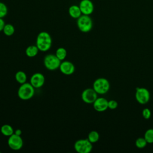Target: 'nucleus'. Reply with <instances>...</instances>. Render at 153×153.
Wrapping results in <instances>:
<instances>
[{"instance_id": "f257e3e1", "label": "nucleus", "mask_w": 153, "mask_h": 153, "mask_svg": "<svg viewBox=\"0 0 153 153\" xmlns=\"http://www.w3.org/2000/svg\"><path fill=\"white\" fill-rule=\"evenodd\" d=\"M52 39L50 35L45 32L42 31L38 33L36 39V45L41 51H47L51 47Z\"/></svg>"}, {"instance_id": "f03ea898", "label": "nucleus", "mask_w": 153, "mask_h": 153, "mask_svg": "<svg viewBox=\"0 0 153 153\" xmlns=\"http://www.w3.org/2000/svg\"><path fill=\"white\" fill-rule=\"evenodd\" d=\"M35 93V88L30 83L25 82L20 86L17 91L19 97L23 100H27L31 99Z\"/></svg>"}, {"instance_id": "7ed1b4c3", "label": "nucleus", "mask_w": 153, "mask_h": 153, "mask_svg": "<svg viewBox=\"0 0 153 153\" xmlns=\"http://www.w3.org/2000/svg\"><path fill=\"white\" fill-rule=\"evenodd\" d=\"M77 27L79 30L84 33L90 32L93 27V21L88 15L82 14L76 21Z\"/></svg>"}, {"instance_id": "20e7f679", "label": "nucleus", "mask_w": 153, "mask_h": 153, "mask_svg": "<svg viewBox=\"0 0 153 153\" xmlns=\"http://www.w3.org/2000/svg\"><path fill=\"white\" fill-rule=\"evenodd\" d=\"M93 88L97 94H103L109 91L110 84L107 79L105 78H99L94 81Z\"/></svg>"}, {"instance_id": "39448f33", "label": "nucleus", "mask_w": 153, "mask_h": 153, "mask_svg": "<svg viewBox=\"0 0 153 153\" xmlns=\"http://www.w3.org/2000/svg\"><path fill=\"white\" fill-rule=\"evenodd\" d=\"M61 63L60 60L55 54H47L44 57V65L45 67L50 71H54L58 68Z\"/></svg>"}, {"instance_id": "423d86ee", "label": "nucleus", "mask_w": 153, "mask_h": 153, "mask_svg": "<svg viewBox=\"0 0 153 153\" xmlns=\"http://www.w3.org/2000/svg\"><path fill=\"white\" fill-rule=\"evenodd\" d=\"M74 148L78 153H89L92 150L93 145L88 139H81L75 142Z\"/></svg>"}, {"instance_id": "0eeeda50", "label": "nucleus", "mask_w": 153, "mask_h": 153, "mask_svg": "<svg viewBox=\"0 0 153 153\" xmlns=\"http://www.w3.org/2000/svg\"><path fill=\"white\" fill-rule=\"evenodd\" d=\"M135 98L140 104H146L150 99V93L148 89L143 87H137L135 93Z\"/></svg>"}, {"instance_id": "6e6552de", "label": "nucleus", "mask_w": 153, "mask_h": 153, "mask_svg": "<svg viewBox=\"0 0 153 153\" xmlns=\"http://www.w3.org/2000/svg\"><path fill=\"white\" fill-rule=\"evenodd\" d=\"M7 142L9 147L14 151L20 150L23 145V141L21 136L15 133L9 136Z\"/></svg>"}, {"instance_id": "1a4fd4ad", "label": "nucleus", "mask_w": 153, "mask_h": 153, "mask_svg": "<svg viewBox=\"0 0 153 153\" xmlns=\"http://www.w3.org/2000/svg\"><path fill=\"white\" fill-rule=\"evenodd\" d=\"M97 98V93L93 88H86L81 93V99L86 103H93Z\"/></svg>"}, {"instance_id": "9d476101", "label": "nucleus", "mask_w": 153, "mask_h": 153, "mask_svg": "<svg viewBox=\"0 0 153 153\" xmlns=\"http://www.w3.org/2000/svg\"><path fill=\"white\" fill-rule=\"evenodd\" d=\"M82 14H91L94 11V5L91 0H81L79 5Z\"/></svg>"}, {"instance_id": "9b49d317", "label": "nucleus", "mask_w": 153, "mask_h": 153, "mask_svg": "<svg viewBox=\"0 0 153 153\" xmlns=\"http://www.w3.org/2000/svg\"><path fill=\"white\" fill-rule=\"evenodd\" d=\"M30 83L35 88H41L45 83V77L41 73H35L30 78Z\"/></svg>"}, {"instance_id": "f8f14e48", "label": "nucleus", "mask_w": 153, "mask_h": 153, "mask_svg": "<svg viewBox=\"0 0 153 153\" xmlns=\"http://www.w3.org/2000/svg\"><path fill=\"white\" fill-rule=\"evenodd\" d=\"M59 69L62 74L66 75H69L75 72V68L74 65L71 62L66 60L61 62Z\"/></svg>"}, {"instance_id": "ddd939ff", "label": "nucleus", "mask_w": 153, "mask_h": 153, "mask_svg": "<svg viewBox=\"0 0 153 153\" xmlns=\"http://www.w3.org/2000/svg\"><path fill=\"white\" fill-rule=\"evenodd\" d=\"M93 104L94 109L97 112H103L108 108V101L104 97H97Z\"/></svg>"}, {"instance_id": "4468645a", "label": "nucleus", "mask_w": 153, "mask_h": 153, "mask_svg": "<svg viewBox=\"0 0 153 153\" xmlns=\"http://www.w3.org/2000/svg\"><path fill=\"white\" fill-rule=\"evenodd\" d=\"M69 14L73 19H78L81 15L82 13L79 8V7L76 5H72L69 8Z\"/></svg>"}, {"instance_id": "2eb2a0df", "label": "nucleus", "mask_w": 153, "mask_h": 153, "mask_svg": "<svg viewBox=\"0 0 153 153\" xmlns=\"http://www.w3.org/2000/svg\"><path fill=\"white\" fill-rule=\"evenodd\" d=\"M39 49L37 47V46L32 45H29L28 46L25 51V53L26 54V56L29 57H33L35 56H36L39 51Z\"/></svg>"}, {"instance_id": "dca6fc26", "label": "nucleus", "mask_w": 153, "mask_h": 153, "mask_svg": "<svg viewBox=\"0 0 153 153\" xmlns=\"http://www.w3.org/2000/svg\"><path fill=\"white\" fill-rule=\"evenodd\" d=\"M1 133L5 136H10L13 134L14 133V131L12 126L9 124H4L1 127Z\"/></svg>"}, {"instance_id": "f3484780", "label": "nucleus", "mask_w": 153, "mask_h": 153, "mask_svg": "<svg viewBox=\"0 0 153 153\" xmlns=\"http://www.w3.org/2000/svg\"><path fill=\"white\" fill-rule=\"evenodd\" d=\"M15 79L17 81V82H18L20 84H22L26 82L27 75L25 72L19 71L16 73Z\"/></svg>"}, {"instance_id": "a211bd4d", "label": "nucleus", "mask_w": 153, "mask_h": 153, "mask_svg": "<svg viewBox=\"0 0 153 153\" xmlns=\"http://www.w3.org/2000/svg\"><path fill=\"white\" fill-rule=\"evenodd\" d=\"M55 55L60 60L62 61L66 58L67 56L66 50L63 47H59L56 50Z\"/></svg>"}, {"instance_id": "6ab92c4d", "label": "nucleus", "mask_w": 153, "mask_h": 153, "mask_svg": "<svg viewBox=\"0 0 153 153\" xmlns=\"http://www.w3.org/2000/svg\"><path fill=\"white\" fill-rule=\"evenodd\" d=\"M2 31L6 36H10L14 34L15 29H14V27L13 26V25H12L11 24L8 23V24L5 25Z\"/></svg>"}, {"instance_id": "aec40b11", "label": "nucleus", "mask_w": 153, "mask_h": 153, "mask_svg": "<svg viewBox=\"0 0 153 153\" xmlns=\"http://www.w3.org/2000/svg\"><path fill=\"white\" fill-rule=\"evenodd\" d=\"M87 139L91 143H96L99 139V134L97 131L93 130L88 133Z\"/></svg>"}, {"instance_id": "412c9836", "label": "nucleus", "mask_w": 153, "mask_h": 153, "mask_svg": "<svg viewBox=\"0 0 153 153\" xmlns=\"http://www.w3.org/2000/svg\"><path fill=\"white\" fill-rule=\"evenodd\" d=\"M144 138L146 139L148 143H153V128H149L145 131Z\"/></svg>"}, {"instance_id": "4be33fe9", "label": "nucleus", "mask_w": 153, "mask_h": 153, "mask_svg": "<svg viewBox=\"0 0 153 153\" xmlns=\"http://www.w3.org/2000/svg\"><path fill=\"white\" fill-rule=\"evenodd\" d=\"M147 143L148 142L144 137H138L135 142V145L136 147L139 149L144 148L146 146Z\"/></svg>"}, {"instance_id": "5701e85b", "label": "nucleus", "mask_w": 153, "mask_h": 153, "mask_svg": "<svg viewBox=\"0 0 153 153\" xmlns=\"http://www.w3.org/2000/svg\"><path fill=\"white\" fill-rule=\"evenodd\" d=\"M8 13V8L7 5L2 2H0V18H4Z\"/></svg>"}, {"instance_id": "b1692460", "label": "nucleus", "mask_w": 153, "mask_h": 153, "mask_svg": "<svg viewBox=\"0 0 153 153\" xmlns=\"http://www.w3.org/2000/svg\"><path fill=\"white\" fill-rule=\"evenodd\" d=\"M142 116L143 117L146 119V120H148L150 118L151 115V112L149 109L148 108H144L142 111Z\"/></svg>"}, {"instance_id": "393cba45", "label": "nucleus", "mask_w": 153, "mask_h": 153, "mask_svg": "<svg viewBox=\"0 0 153 153\" xmlns=\"http://www.w3.org/2000/svg\"><path fill=\"white\" fill-rule=\"evenodd\" d=\"M118 106V103L115 100H111L108 101V108L111 109H115Z\"/></svg>"}, {"instance_id": "a878e982", "label": "nucleus", "mask_w": 153, "mask_h": 153, "mask_svg": "<svg viewBox=\"0 0 153 153\" xmlns=\"http://www.w3.org/2000/svg\"><path fill=\"white\" fill-rule=\"evenodd\" d=\"M5 25V22L2 19V18H0V32L3 30Z\"/></svg>"}, {"instance_id": "bb28decb", "label": "nucleus", "mask_w": 153, "mask_h": 153, "mask_svg": "<svg viewBox=\"0 0 153 153\" xmlns=\"http://www.w3.org/2000/svg\"><path fill=\"white\" fill-rule=\"evenodd\" d=\"M22 133V130H21L20 129H17V130L14 131V133H15V134H17V135H19V136H21Z\"/></svg>"}]
</instances>
